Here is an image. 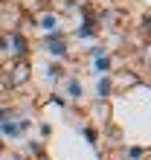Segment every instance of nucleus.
Returning <instances> with one entry per match:
<instances>
[{"label": "nucleus", "mask_w": 151, "mask_h": 160, "mask_svg": "<svg viewBox=\"0 0 151 160\" xmlns=\"http://www.w3.org/2000/svg\"><path fill=\"white\" fill-rule=\"evenodd\" d=\"M23 128H26V122H21V125H15V122H0V131H3V137H17Z\"/></svg>", "instance_id": "1"}, {"label": "nucleus", "mask_w": 151, "mask_h": 160, "mask_svg": "<svg viewBox=\"0 0 151 160\" xmlns=\"http://www.w3.org/2000/svg\"><path fill=\"white\" fill-rule=\"evenodd\" d=\"M108 67H110L108 58H99V61H96V73H108Z\"/></svg>", "instance_id": "4"}, {"label": "nucleus", "mask_w": 151, "mask_h": 160, "mask_svg": "<svg viewBox=\"0 0 151 160\" xmlns=\"http://www.w3.org/2000/svg\"><path fill=\"white\" fill-rule=\"evenodd\" d=\"M46 50L55 52V55H64V41L61 38H50V41H46Z\"/></svg>", "instance_id": "2"}, {"label": "nucleus", "mask_w": 151, "mask_h": 160, "mask_svg": "<svg viewBox=\"0 0 151 160\" xmlns=\"http://www.w3.org/2000/svg\"><path fill=\"white\" fill-rule=\"evenodd\" d=\"M6 117H9V114H6V111H0V122H6Z\"/></svg>", "instance_id": "5"}, {"label": "nucleus", "mask_w": 151, "mask_h": 160, "mask_svg": "<svg viewBox=\"0 0 151 160\" xmlns=\"http://www.w3.org/2000/svg\"><path fill=\"white\" fill-rule=\"evenodd\" d=\"M67 93H70V96H76V99L81 96V84H79V79H73V82L67 84Z\"/></svg>", "instance_id": "3"}]
</instances>
